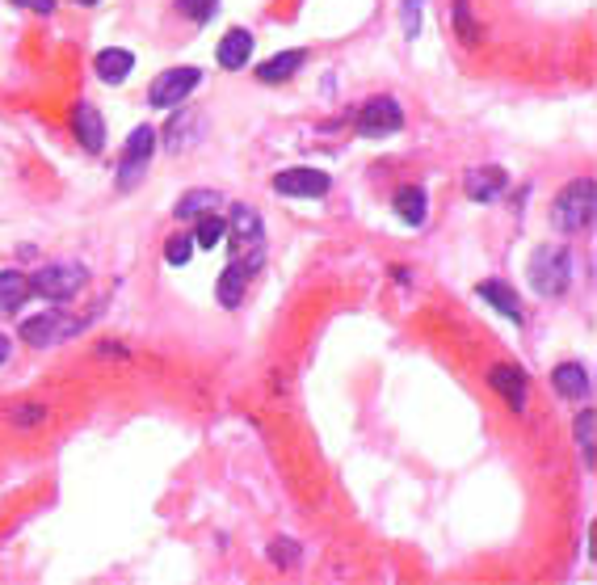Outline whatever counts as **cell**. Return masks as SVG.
I'll return each instance as SVG.
<instances>
[{
    "label": "cell",
    "mask_w": 597,
    "mask_h": 585,
    "mask_svg": "<svg viewBox=\"0 0 597 585\" xmlns=\"http://www.w3.org/2000/svg\"><path fill=\"white\" fill-rule=\"evenodd\" d=\"M593 177H576L568 186L555 194V207H551V219L560 232H585L593 224Z\"/></svg>",
    "instance_id": "cell-1"
},
{
    "label": "cell",
    "mask_w": 597,
    "mask_h": 585,
    "mask_svg": "<svg viewBox=\"0 0 597 585\" xmlns=\"http://www.w3.org/2000/svg\"><path fill=\"white\" fill-rule=\"evenodd\" d=\"M526 278H530V287L539 291V295H564L568 291V282H572V257L568 249H534L530 257V266H526Z\"/></svg>",
    "instance_id": "cell-2"
},
{
    "label": "cell",
    "mask_w": 597,
    "mask_h": 585,
    "mask_svg": "<svg viewBox=\"0 0 597 585\" xmlns=\"http://www.w3.org/2000/svg\"><path fill=\"white\" fill-rule=\"evenodd\" d=\"M89 320L85 316H68V312H43V316H30V320H22V341L26 346H34V350H51V346H59V341H68V337H76L80 329H85Z\"/></svg>",
    "instance_id": "cell-3"
},
{
    "label": "cell",
    "mask_w": 597,
    "mask_h": 585,
    "mask_svg": "<svg viewBox=\"0 0 597 585\" xmlns=\"http://www.w3.org/2000/svg\"><path fill=\"white\" fill-rule=\"evenodd\" d=\"M156 156V131L143 123L127 135V148L118 156V190H135L143 177H148V165Z\"/></svg>",
    "instance_id": "cell-4"
},
{
    "label": "cell",
    "mask_w": 597,
    "mask_h": 585,
    "mask_svg": "<svg viewBox=\"0 0 597 585\" xmlns=\"http://www.w3.org/2000/svg\"><path fill=\"white\" fill-rule=\"evenodd\" d=\"M89 282V270L85 266H76V261H55V266H43L34 278H30V287L43 295V299H55V304H64V299H72L80 287Z\"/></svg>",
    "instance_id": "cell-5"
},
{
    "label": "cell",
    "mask_w": 597,
    "mask_h": 585,
    "mask_svg": "<svg viewBox=\"0 0 597 585\" xmlns=\"http://www.w3.org/2000/svg\"><path fill=\"white\" fill-rule=\"evenodd\" d=\"M198 85H202V72H198V68H169V72H160V76L152 80L148 106H152V110H173V106H181Z\"/></svg>",
    "instance_id": "cell-6"
},
{
    "label": "cell",
    "mask_w": 597,
    "mask_h": 585,
    "mask_svg": "<svg viewBox=\"0 0 597 585\" xmlns=\"http://www.w3.org/2000/svg\"><path fill=\"white\" fill-rule=\"evenodd\" d=\"M400 127H404V110L396 97H375V102H366L358 114V135H366V139L396 135Z\"/></svg>",
    "instance_id": "cell-7"
},
{
    "label": "cell",
    "mask_w": 597,
    "mask_h": 585,
    "mask_svg": "<svg viewBox=\"0 0 597 585\" xmlns=\"http://www.w3.org/2000/svg\"><path fill=\"white\" fill-rule=\"evenodd\" d=\"M328 186H333V177L320 169H282L274 177V190L286 198H324Z\"/></svg>",
    "instance_id": "cell-8"
},
{
    "label": "cell",
    "mask_w": 597,
    "mask_h": 585,
    "mask_svg": "<svg viewBox=\"0 0 597 585\" xmlns=\"http://www.w3.org/2000/svg\"><path fill=\"white\" fill-rule=\"evenodd\" d=\"M488 383H492V392L509 405V413H526V371L522 367H513V362H497V367L488 371Z\"/></svg>",
    "instance_id": "cell-9"
},
{
    "label": "cell",
    "mask_w": 597,
    "mask_h": 585,
    "mask_svg": "<svg viewBox=\"0 0 597 585\" xmlns=\"http://www.w3.org/2000/svg\"><path fill=\"white\" fill-rule=\"evenodd\" d=\"M72 127H76V139H80V148H85V152H101V148H106V123H101V114L89 102L76 106Z\"/></svg>",
    "instance_id": "cell-10"
},
{
    "label": "cell",
    "mask_w": 597,
    "mask_h": 585,
    "mask_svg": "<svg viewBox=\"0 0 597 585\" xmlns=\"http://www.w3.org/2000/svg\"><path fill=\"white\" fill-rule=\"evenodd\" d=\"M249 55H253V34L249 30H228L219 38V68H228V72H240L244 64H249Z\"/></svg>",
    "instance_id": "cell-11"
},
{
    "label": "cell",
    "mask_w": 597,
    "mask_h": 585,
    "mask_svg": "<svg viewBox=\"0 0 597 585\" xmlns=\"http://www.w3.org/2000/svg\"><path fill=\"white\" fill-rule=\"evenodd\" d=\"M505 169H497V165H488V169H471L467 173V181H463V190H467V198L471 203H492L501 190H505Z\"/></svg>",
    "instance_id": "cell-12"
},
{
    "label": "cell",
    "mask_w": 597,
    "mask_h": 585,
    "mask_svg": "<svg viewBox=\"0 0 597 585\" xmlns=\"http://www.w3.org/2000/svg\"><path fill=\"white\" fill-rule=\"evenodd\" d=\"M480 299H488V304L497 308L505 320H518V325H522V299H518V291H513L509 282H501V278L480 282Z\"/></svg>",
    "instance_id": "cell-13"
},
{
    "label": "cell",
    "mask_w": 597,
    "mask_h": 585,
    "mask_svg": "<svg viewBox=\"0 0 597 585\" xmlns=\"http://www.w3.org/2000/svg\"><path fill=\"white\" fill-rule=\"evenodd\" d=\"M551 383H555V392L568 396V400H585L589 396V371L581 367V362H560V367L551 371Z\"/></svg>",
    "instance_id": "cell-14"
},
{
    "label": "cell",
    "mask_w": 597,
    "mask_h": 585,
    "mask_svg": "<svg viewBox=\"0 0 597 585\" xmlns=\"http://www.w3.org/2000/svg\"><path fill=\"white\" fill-rule=\"evenodd\" d=\"M244 287H249V261H232V266L223 270V274H219V282H215L219 304H223V308H240Z\"/></svg>",
    "instance_id": "cell-15"
},
{
    "label": "cell",
    "mask_w": 597,
    "mask_h": 585,
    "mask_svg": "<svg viewBox=\"0 0 597 585\" xmlns=\"http://www.w3.org/2000/svg\"><path fill=\"white\" fill-rule=\"evenodd\" d=\"M177 110H181V106H177ZM198 135H202V114H198V110H181L173 123H169V131H164V139H169V148H173V152L194 148V144H198Z\"/></svg>",
    "instance_id": "cell-16"
},
{
    "label": "cell",
    "mask_w": 597,
    "mask_h": 585,
    "mask_svg": "<svg viewBox=\"0 0 597 585\" xmlns=\"http://www.w3.org/2000/svg\"><path fill=\"white\" fill-rule=\"evenodd\" d=\"M93 68H97V76L106 80V85H122V80L135 72V55L122 51V47H110V51H101L93 59Z\"/></svg>",
    "instance_id": "cell-17"
},
{
    "label": "cell",
    "mask_w": 597,
    "mask_h": 585,
    "mask_svg": "<svg viewBox=\"0 0 597 585\" xmlns=\"http://www.w3.org/2000/svg\"><path fill=\"white\" fill-rule=\"evenodd\" d=\"M30 278L17 270H0V316H13L30 299Z\"/></svg>",
    "instance_id": "cell-18"
},
{
    "label": "cell",
    "mask_w": 597,
    "mask_h": 585,
    "mask_svg": "<svg viewBox=\"0 0 597 585\" xmlns=\"http://www.w3.org/2000/svg\"><path fill=\"white\" fill-rule=\"evenodd\" d=\"M232 245L236 249H261V215L253 207L232 211Z\"/></svg>",
    "instance_id": "cell-19"
},
{
    "label": "cell",
    "mask_w": 597,
    "mask_h": 585,
    "mask_svg": "<svg viewBox=\"0 0 597 585\" xmlns=\"http://www.w3.org/2000/svg\"><path fill=\"white\" fill-rule=\"evenodd\" d=\"M303 51H286V55H274L265 59V64H257V80H265V85H282V80H291L299 68H303Z\"/></svg>",
    "instance_id": "cell-20"
},
{
    "label": "cell",
    "mask_w": 597,
    "mask_h": 585,
    "mask_svg": "<svg viewBox=\"0 0 597 585\" xmlns=\"http://www.w3.org/2000/svg\"><path fill=\"white\" fill-rule=\"evenodd\" d=\"M396 215L404 219L408 228H417V224H425V211H429V198H425V190L421 186H404L400 194H396Z\"/></svg>",
    "instance_id": "cell-21"
},
{
    "label": "cell",
    "mask_w": 597,
    "mask_h": 585,
    "mask_svg": "<svg viewBox=\"0 0 597 585\" xmlns=\"http://www.w3.org/2000/svg\"><path fill=\"white\" fill-rule=\"evenodd\" d=\"M223 236H228V219L215 215V211L198 215V232H194V245H198V249H215Z\"/></svg>",
    "instance_id": "cell-22"
},
{
    "label": "cell",
    "mask_w": 597,
    "mask_h": 585,
    "mask_svg": "<svg viewBox=\"0 0 597 585\" xmlns=\"http://www.w3.org/2000/svg\"><path fill=\"white\" fill-rule=\"evenodd\" d=\"M207 211H219V194L215 190H190L177 203V219H194V215H207Z\"/></svg>",
    "instance_id": "cell-23"
},
{
    "label": "cell",
    "mask_w": 597,
    "mask_h": 585,
    "mask_svg": "<svg viewBox=\"0 0 597 585\" xmlns=\"http://www.w3.org/2000/svg\"><path fill=\"white\" fill-rule=\"evenodd\" d=\"M194 257V236H173L169 245H164V261H169V266H185V261Z\"/></svg>",
    "instance_id": "cell-24"
},
{
    "label": "cell",
    "mask_w": 597,
    "mask_h": 585,
    "mask_svg": "<svg viewBox=\"0 0 597 585\" xmlns=\"http://www.w3.org/2000/svg\"><path fill=\"white\" fill-rule=\"evenodd\" d=\"M455 26L463 34V43H476V38H480L476 17H471V0H455Z\"/></svg>",
    "instance_id": "cell-25"
},
{
    "label": "cell",
    "mask_w": 597,
    "mask_h": 585,
    "mask_svg": "<svg viewBox=\"0 0 597 585\" xmlns=\"http://www.w3.org/2000/svg\"><path fill=\"white\" fill-rule=\"evenodd\" d=\"M576 442H581L585 459H593V409H585L581 417H576Z\"/></svg>",
    "instance_id": "cell-26"
},
{
    "label": "cell",
    "mask_w": 597,
    "mask_h": 585,
    "mask_svg": "<svg viewBox=\"0 0 597 585\" xmlns=\"http://www.w3.org/2000/svg\"><path fill=\"white\" fill-rule=\"evenodd\" d=\"M215 5H219V0H177V9H181V13H190L194 22H211Z\"/></svg>",
    "instance_id": "cell-27"
},
{
    "label": "cell",
    "mask_w": 597,
    "mask_h": 585,
    "mask_svg": "<svg viewBox=\"0 0 597 585\" xmlns=\"http://www.w3.org/2000/svg\"><path fill=\"white\" fill-rule=\"evenodd\" d=\"M270 560H274V564H286V569H291V564H299V543L278 539L274 548H270Z\"/></svg>",
    "instance_id": "cell-28"
},
{
    "label": "cell",
    "mask_w": 597,
    "mask_h": 585,
    "mask_svg": "<svg viewBox=\"0 0 597 585\" xmlns=\"http://www.w3.org/2000/svg\"><path fill=\"white\" fill-rule=\"evenodd\" d=\"M421 5H425V0H404V38H417V30H421Z\"/></svg>",
    "instance_id": "cell-29"
},
{
    "label": "cell",
    "mask_w": 597,
    "mask_h": 585,
    "mask_svg": "<svg viewBox=\"0 0 597 585\" xmlns=\"http://www.w3.org/2000/svg\"><path fill=\"white\" fill-rule=\"evenodd\" d=\"M13 5L17 9H34V13H43V17L55 13V0H13Z\"/></svg>",
    "instance_id": "cell-30"
},
{
    "label": "cell",
    "mask_w": 597,
    "mask_h": 585,
    "mask_svg": "<svg viewBox=\"0 0 597 585\" xmlns=\"http://www.w3.org/2000/svg\"><path fill=\"white\" fill-rule=\"evenodd\" d=\"M5 358H9V337L0 333V362H5Z\"/></svg>",
    "instance_id": "cell-31"
},
{
    "label": "cell",
    "mask_w": 597,
    "mask_h": 585,
    "mask_svg": "<svg viewBox=\"0 0 597 585\" xmlns=\"http://www.w3.org/2000/svg\"><path fill=\"white\" fill-rule=\"evenodd\" d=\"M76 5H97V0H76Z\"/></svg>",
    "instance_id": "cell-32"
}]
</instances>
